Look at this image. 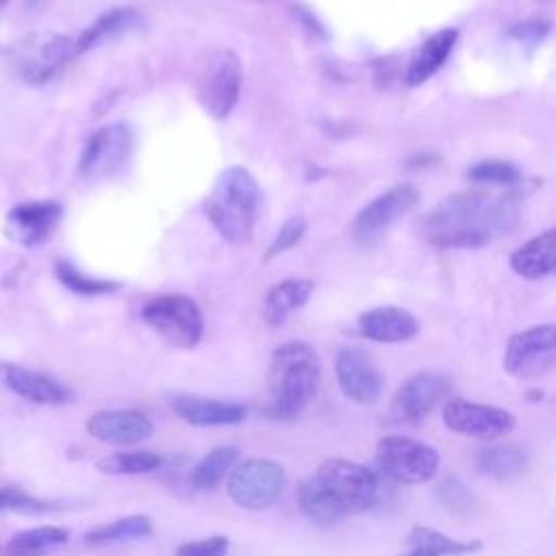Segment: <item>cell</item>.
I'll use <instances>...</instances> for the list:
<instances>
[{"label": "cell", "instance_id": "cell-1", "mask_svg": "<svg viewBox=\"0 0 556 556\" xmlns=\"http://www.w3.org/2000/svg\"><path fill=\"white\" fill-rule=\"evenodd\" d=\"M521 200L517 191L452 193L428 213L426 239L437 248H482L519 224Z\"/></svg>", "mask_w": 556, "mask_h": 556}, {"label": "cell", "instance_id": "cell-2", "mask_svg": "<svg viewBox=\"0 0 556 556\" xmlns=\"http://www.w3.org/2000/svg\"><path fill=\"white\" fill-rule=\"evenodd\" d=\"M380 500L378 476L348 458L324 460L298 484L300 510L319 526H332L350 515L374 508Z\"/></svg>", "mask_w": 556, "mask_h": 556}, {"label": "cell", "instance_id": "cell-3", "mask_svg": "<svg viewBox=\"0 0 556 556\" xmlns=\"http://www.w3.org/2000/svg\"><path fill=\"white\" fill-rule=\"evenodd\" d=\"M261 211L263 191L243 165L222 169L204 200L206 219L232 245H245L252 239Z\"/></svg>", "mask_w": 556, "mask_h": 556}, {"label": "cell", "instance_id": "cell-4", "mask_svg": "<svg viewBox=\"0 0 556 556\" xmlns=\"http://www.w3.org/2000/svg\"><path fill=\"white\" fill-rule=\"evenodd\" d=\"M321 382V363L315 348L293 339L278 345L269 365L271 404L263 413L271 419L298 417L317 395Z\"/></svg>", "mask_w": 556, "mask_h": 556}, {"label": "cell", "instance_id": "cell-5", "mask_svg": "<svg viewBox=\"0 0 556 556\" xmlns=\"http://www.w3.org/2000/svg\"><path fill=\"white\" fill-rule=\"evenodd\" d=\"M141 319L161 341L178 350H193L204 334V313L185 293H163L141 306Z\"/></svg>", "mask_w": 556, "mask_h": 556}, {"label": "cell", "instance_id": "cell-6", "mask_svg": "<svg viewBox=\"0 0 556 556\" xmlns=\"http://www.w3.org/2000/svg\"><path fill=\"white\" fill-rule=\"evenodd\" d=\"M376 465L380 473L400 484L430 482L441 465L439 452L410 437H382L376 443Z\"/></svg>", "mask_w": 556, "mask_h": 556}, {"label": "cell", "instance_id": "cell-7", "mask_svg": "<svg viewBox=\"0 0 556 556\" xmlns=\"http://www.w3.org/2000/svg\"><path fill=\"white\" fill-rule=\"evenodd\" d=\"M243 67L239 56L224 48L215 50L198 78V102L213 119H226L241 96Z\"/></svg>", "mask_w": 556, "mask_h": 556}, {"label": "cell", "instance_id": "cell-8", "mask_svg": "<svg viewBox=\"0 0 556 556\" xmlns=\"http://www.w3.org/2000/svg\"><path fill=\"white\" fill-rule=\"evenodd\" d=\"M287 484V471L269 458H248L228 478V497L245 510H263L276 504Z\"/></svg>", "mask_w": 556, "mask_h": 556}, {"label": "cell", "instance_id": "cell-9", "mask_svg": "<svg viewBox=\"0 0 556 556\" xmlns=\"http://www.w3.org/2000/svg\"><path fill=\"white\" fill-rule=\"evenodd\" d=\"M417 200L419 189L410 182H400L387 189L356 213L350 228L352 239L363 248L378 243L387 235V230L415 206Z\"/></svg>", "mask_w": 556, "mask_h": 556}, {"label": "cell", "instance_id": "cell-10", "mask_svg": "<svg viewBox=\"0 0 556 556\" xmlns=\"http://www.w3.org/2000/svg\"><path fill=\"white\" fill-rule=\"evenodd\" d=\"M556 367V324H541L513 334L504 350V369L521 380Z\"/></svg>", "mask_w": 556, "mask_h": 556}, {"label": "cell", "instance_id": "cell-11", "mask_svg": "<svg viewBox=\"0 0 556 556\" xmlns=\"http://www.w3.org/2000/svg\"><path fill=\"white\" fill-rule=\"evenodd\" d=\"M74 56V37L67 35H33L17 43L13 50V63L17 74L28 85H43L63 70Z\"/></svg>", "mask_w": 556, "mask_h": 556}, {"label": "cell", "instance_id": "cell-12", "mask_svg": "<svg viewBox=\"0 0 556 556\" xmlns=\"http://www.w3.org/2000/svg\"><path fill=\"white\" fill-rule=\"evenodd\" d=\"M441 417L452 432L482 441L500 439L515 428V415L510 410L463 397L445 400Z\"/></svg>", "mask_w": 556, "mask_h": 556}, {"label": "cell", "instance_id": "cell-13", "mask_svg": "<svg viewBox=\"0 0 556 556\" xmlns=\"http://www.w3.org/2000/svg\"><path fill=\"white\" fill-rule=\"evenodd\" d=\"M130 150L132 132L126 124L102 126L87 139L78 159V174L85 178L109 176L128 161Z\"/></svg>", "mask_w": 556, "mask_h": 556}, {"label": "cell", "instance_id": "cell-14", "mask_svg": "<svg viewBox=\"0 0 556 556\" xmlns=\"http://www.w3.org/2000/svg\"><path fill=\"white\" fill-rule=\"evenodd\" d=\"M450 380L437 371L410 374L393 395V415L406 424L424 421L450 393Z\"/></svg>", "mask_w": 556, "mask_h": 556}, {"label": "cell", "instance_id": "cell-15", "mask_svg": "<svg viewBox=\"0 0 556 556\" xmlns=\"http://www.w3.org/2000/svg\"><path fill=\"white\" fill-rule=\"evenodd\" d=\"M334 374L343 395L356 404H371L382 393V374L361 348H341L334 358Z\"/></svg>", "mask_w": 556, "mask_h": 556}, {"label": "cell", "instance_id": "cell-16", "mask_svg": "<svg viewBox=\"0 0 556 556\" xmlns=\"http://www.w3.org/2000/svg\"><path fill=\"white\" fill-rule=\"evenodd\" d=\"M63 217V206L56 200H24L17 202L9 215V235L24 248H35L46 243L59 228Z\"/></svg>", "mask_w": 556, "mask_h": 556}, {"label": "cell", "instance_id": "cell-17", "mask_svg": "<svg viewBox=\"0 0 556 556\" xmlns=\"http://www.w3.org/2000/svg\"><path fill=\"white\" fill-rule=\"evenodd\" d=\"M87 432L109 445H135L154 434L152 419L135 408H117V410H98L87 424Z\"/></svg>", "mask_w": 556, "mask_h": 556}, {"label": "cell", "instance_id": "cell-18", "mask_svg": "<svg viewBox=\"0 0 556 556\" xmlns=\"http://www.w3.org/2000/svg\"><path fill=\"white\" fill-rule=\"evenodd\" d=\"M0 382L15 395L35 404H63L70 400V389L54 376L17 363H0Z\"/></svg>", "mask_w": 556, "mask_h": 556}, {"label": "cell", "instance_id": "cell-19", "mask_svg": "<svg viewBox=\"0 0 556 556\" xmlns=\"http://www.w3.org/2000/svg\"><path fill=\"white\" fill-rule=\"evenodd\" d=\"M358 330L376 343H404L417 337L419 319L402 306H374L358 317Z\"/></svg>", "mask_w": 556, "mask_h": 556}, {"label": "cell", "instance_id": "cell-20", "mask_svg": "<svg viewBox=\"0 0 556 556\" xmlns=\"http://www.w3.org/2000/svg\"><path fill=\"white\" fill-rule=\"evenodd\" d=\"M141 13L132 7H113L100 13L91 24H87L74 37V56H80L109 39H117L124 33H130L141 26Z\"/></svg>", "mask_w": 556, "mask_h": 556}, {"label": "cell", "instance_id": "cell-21", "mask_svg": "<svg viewBox=\"0 0 556 556\" xmlns=\"http://www.w3.org/2000/svg\"><path fill=\"white\" fill-rule=\"evenodd\" d=\"M174 413L191 426H232L248 417L245 406L239 402L200 395H178L174 400Z\"/></svg>", "mask_w": 556, "mask_h": 556}, {"label": "cell", "instance_id": "cell-22", "mask_svg": "<svg viewBox=\"0 0 556 556\" xmlns=\"http://www.w3.org/2000/svg\"><path fill=\"white\" fill-rule=\"evenodd\" d=\"M510 269L526 280L556 276V228L543 230L510 254Z\"/></svg>", "mask_w": 556, "mask_h": 556}, {"label": "cell", "instance_id": "cell-23", "mask_svg": "<svg viewBox=\"0 0 556 556\" xmlns=\"http://www.w3.org/2000/svg\"><path fill=\"white\" fill-rule=\"evenodd\" d=\"M458 39V28H441L434 35H430L419 50L413 54V59L406 65V83L410 87L424 85L430 76H434L447 61L450 52L454 50Z\"/></svg>", "mask_w": 556, "mask_h": 556}, {"label": "cell", "instance_id": "cell-24", "mask_svg": "<svg viewBox=\"0 0 556 556\" xmlns=\"http://www.w3.org/2000/svg\"><path fill=\"white\" fill-rule=\"evenodd\" d=\"M313 280L308 278H287L269 287V291L263 298V319L269 326L285 324L295 311H300L313 295Z\"/></svg>", "mask_w": 556, "mask_h": 556}, {"label": "cell", "instance_id": "cell-25", "mask_svg": "<svg viewBox=\"0 0 556 556\" xmlns=\"http://www.w3.org/2000/svg\"><path fill=\"white\" fill-rule=\"evenodd\" d=\"M410 549L404 556H467L482 549L480 539H452L434 528L415 526L406 536Z\"/></svg>", "mask_w": 556, "mask_h": 556}, {"label": "cell", "instance_id": "cell-26", "mask_svg": "<svg viewBox=\"0 0 556 556\" xmlns=\"http://www.w3.org/2000/svg\"><path fill=\"white\" fill-rule=\"evenodd\" d=\"M476 469L493 480L517 478L528 467V452L519 445H489L478 450L473 458Z\"/></svg>", "mask_w": 556, "mask_h": 556}, {"label": "cell", "instance_id": "cell-27", "mask_svg": "<svg viewBox=\"0 0 556 556\" xmlns=\"http://www.w3.org/2000/svg\"><path fill=\"white\" fill-rule=\"evenodd\" d=\"M152 530V519L148 515H128L85 532L83 539L87 545H113L150 536Z\"/></svg>", "mask_w": 556, "mask_h": 556}, {"label": "cell", "instance_id": "cell-28", "mask_svg": "<svg viewBox=\"0 0 556 556\" xmlns=\"http://www.w3.org/2000/svg\"><path fill=\"white\" fill-rule=\"evenodd\" d=\"M70 530L61 526H39L15 532L7 543L9 556H39L59 545H65Z\"/></svg>", "mask_w": 556, "mask_h": 556}, {"label": "cell", "instance_id": "cell-29", "mask_svg": "<svg viewBox=\"0 0 556 556\" xmlns=\"http://www.w3.org/2000/svg\"><path fill=\"white\" fill-rule=\"evenodd\" d=\"M239 450L232 445H219L215 450H211L191 471V484L195 489L208 491L213 486H217L222 482V478L232 469V465L237 463Z\"/></svg>", "mask_w": 556, "mask_h": 556}, {"label": "cell", "instance_id": "cell-30", "mask_svg": "<svg viewBox=\"0 0 556 556\" xmlns=\"http://www.w3.org/2000/svg\"><path fill=\"white\" fill-rule=\"evenodd\" d=\"M54 276L56 280L72 293L85 295V298H96V295H106L117 291L122 285L117 280H104V278H91L83 274L78 267H74L70 261L59 258L54 263Z\"/></svg>", "mask_w": 556, "mask_h": 556}, {"label": "cell", "instance_id": "cell-31", "mask_svg": "<svg viewBox=\"0 0 556 556\" xmlns=\"http://www.w3.org/2000/svg\"><path fill=\"white\" fill-rule=\"evenodd\" d=\"M163 458L156 452L137 450V452H115L98 460V469L111 476H137L159 469Z\"/></svg>", "mask_w": 556, "mask_h": 556}, {"label": "cell", "instance_id": "cell-32", "mask_svg": "<svg viewBox=\"0 0 556 556\" xmlns=\"http://www.w3.org/2000/svg\"><path fill=\"white\" fill-rule=\"evenodd\" d=\"M467 178L473 182H484V185H517L521 180V172L515 163L510 161H478L467 169Z\"/></svg>", "mask_w": 556, "mask_h": 556}, {"label": "cell", "instance_id": "cell-33", "mask_svg": "<svg viewBox=\"0 0 556 556\" xmlns=\"http://www.w3.org/2000/svg\"><path fill=\"white\" fill-rule=\"evenodd\" d=\"M304 232H306V219L304 217L293 215L287 222H282V226L274 235V241L267 245V250L263 254V261L276 258V256L285 254L287 250H291L304 237Z\"/></svg>", "mask_w": 556, "mask_h": 556}, {"label": "cell", "instance_id": "cell-34", "mask_svg": "<svg viewBox=\"0 0 556 556\" xmlns=\"http://www.w3.org/2000/svg\"><path fill=\"white\" fill-rule=\"evenodd\" d=\"M52 506L15 489V486H0V513H22V515H37L46 513Z\"/></svg>", "mask_w": 556, "mask_h": 556}, {"label": "cell", "instance_id": "cell-35", "mask_svg": "<svg viewBox=\"0 0 556 556\" xmlns=\"http://www.w3.org/2000/svg\"><path fill=\"white\" fill-rule=\"evenodd\" d=\"M439 500L454 513H471L476 506L473 493L458 480V478H447L439 486Z\"/></svg>", "mask_w": 556, "mask_h": 556}, {"label": "cell", "instance_id": "cell-36", "mask_svg": "<svg viewBox=\"0 0 556 556\" xmlns=\"http://www.w3.org/2000/svg\"><path fill=\"white\" fill-rule=\"evenodd\" d=\"M549 33V22L545 20H523L506 28V35L523 46H539Z\"/></svg>", "mask_w": 556, "mask_h": 556}, {"label": "cell", "instance_id": "cell-37", "mask_svg": "<svg viewBox=\"0 0 556 556\" xmlns=\"http://www.w3.org/2000/svg\"><path fill=\"white\" fill-rule=\"evenodd\" d=\"M226 552H228V539L222 534H215L202 541L182 543L176 549V556H226Z\"/></svg>", "mask_w": 556, "mask_h": 556}, {"label": "cell", "instance_id": "cell-38", "mask_svg": "<svg viewBox=\"0 0 556 556\" xmlns=\"http://www.w3.org/2000/svg\"><path fill=\"white\" fill-rule=\"evenodd\" d=\"M439 154H434V152H419V154H415V156H410L408 161H406V165L408 167H417V169H421V167H430V165H434V163H439Z\"/></svg>", "mask_w": 556, "mask_h": 556}, {"label": "cell", "instance_id": "cell-39", "mask_svg": "<svg viewBox=\"0 0 556 556\" xmlns=\"http://www.w3.org/2000/svg\"><path fill=\"white\" fill-rule=\"evenodd\" d=\"M295 13H298V17H300V22L311 30V33H315L317 37H324L326 33H324V26L315 20V15H311L306 9H295Z\"/></svg>", "mask_w": 556, "mask_h": 556}, {"label": "cell", "instance_id": "cell-40", "mask_svg": "<svg viewBox=\"0 0 556 556\" xmlns=\"http://www.w3.org/2000/svg\"><path fill=\"white\" fill-rule=\"evenodd\" d=\"M37 4H41V0H28V7H37Z\"/></svg>", "mask_w": 556, "mask_h": 556}, {"label": "cell", "instance_id": "cell-41", "mask_svg": "<svg viewBox=\"0 0 556 556\" xmlns=\"http://www.w3.org/2000/svg\"><path fill=\"white\" fill-rule=\"evenodd\" d=\"M7 2H9V0H0V9H2Z\"/></svg>", "mask_w": 556, "mask_h": 556}]
</instances>
